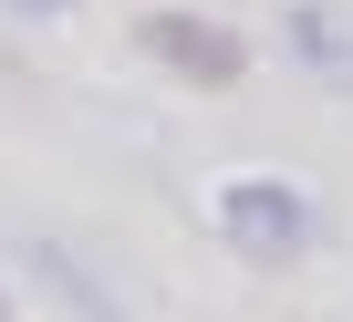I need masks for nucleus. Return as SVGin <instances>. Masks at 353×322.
I'll return each instance as SVG.
<instances>
[{"instance_id":"obj_2","label":"nucleus","mask_w":353,"mask_h":322,"mask_svg":"<svg viewBox=\"0 0 353 322\" xmlns=\"http://www.w3.org/2000/svg\"><path fill=\"white\" fill-rule=\"evenodd\" d=\"M135 52L156 73H176V83H198V94H229L250 73V32L219 21V11H188V0H156V11L135 21Z\"/></svg>"},{"instance_id":"obj_4","label":"nucleus","mask_w":353,"mask_h":322,"mask_svg":"<svg viewBox=\"0 0 353 322\" xmlns=\"http://www.w3.org/2000/svg\"><path fill=\"white\" fill-rule=\"evenodd\" d=\"M0 11H11V21H73L83 0H0Z\"/></svg>"},{"instance_id":"obj_5","label":"nucleus","mask_w":353,"mask_h":322,"mask_svg":"<svg viewBox=\"0 0 353 322\" xmlns=\"http://www.w3.org/2000/svg\"><path fill=\"white\" fill-rule=\"evenodd\" d=\"M0 322H11V291H0Z\"/></svg>"},{"instance_id":"obj_3","label":"nucleus","mask_w":353,"mask_h":322,"mask_svg":"<svg viewBox=\"0 0 353 322\" xmlns=\"http://www.w3.org/2000/svg\"><path fill=\"white\" fill-rule=\"evenodd\" d=\"M281 63L353 104V0H281Z\"/></svg>"},{"instance_id":"obj_1","label":"nucleus","mask_w":353,"mask_h":322,"mask_svg":"<svg viewBox=\"0 0 353 322\" xmlns=\"http://www.w3.org/2000/svg\"><path fill=\"white\" fill-rule=\"evenodd\" d=\"M208 229H219V250L239 260V270H301L312 260V239H322V198L301 188V177H219L208 188Z\"/></svg>"}]
</instances>
